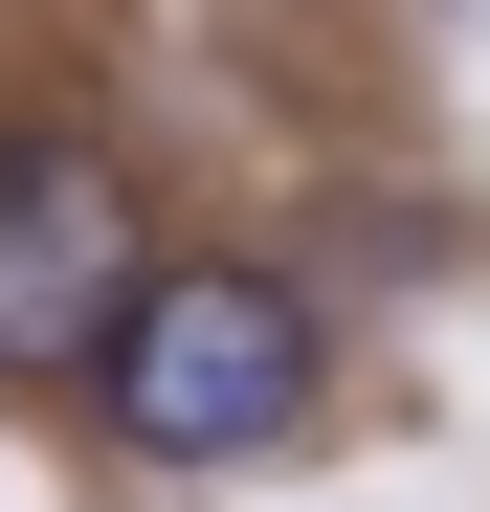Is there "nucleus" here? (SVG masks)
Returning <instances> with one entry per match:
<instances>
[{
	"label": "nucleus",
	"mask_w": 490,
	"mask_h": 512,
	"mask_svg": "<svg viewBox=\"0 0 490 512\" xmlns=\"http://www.w3.org/2000/svg\"><path fill=\"white\" fill-rule=\"evenodd\" d=\"M90 379H112V446H134V468H245V446L312 423V312H290L268 268H156Z\"/></svg>",
	"instance_id": "obj_1"
},
{
	"label": "nucleus",
	"mask_w": 490,
	"mask_h": 512,
	"mask_svg": "<svg viewBox=\"0 0 490 512\" xmlns=\"http://www.w3.org/2000/svg\"><path fill=\"white\" fill-rule=\"evenodd\" d=\"M156 290V245H134V179L90 134H0V379H45V357H112Z\"/></svg>",
	"instance_id": "obj_2"
}]
</instances>
